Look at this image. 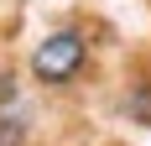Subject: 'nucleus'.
Masks as SVG:
<instances>
[{"instance_id":"obj_2","label":"nucleus","mask_w":151,"mask_h":146,"mask_svg":"<svg viewBox=\"0 0 151 146\" xmlns=\"http://www.w3.org/2000/svg\"><path fill=\"white\" fill-rule=\"evenodd\" d=\"M21 141H26V125L16 115H0V146H21Z\"/></svg>"},{"instance_id":"obj_1","label":"nucleus","mask_w":151,"mask_h":146,"mask_svg":"<svg viewBox=\"0 0 151 146\" xmlns=\"http://www.w3.org/2000/svg\"><path fill=\"white\" fill-rule=\"evenodd\" d=\"M89 58V42H83V31H52L37 52H31V73L42 78V84H68L78 68Z\"/></svg>"}]
</instances>
